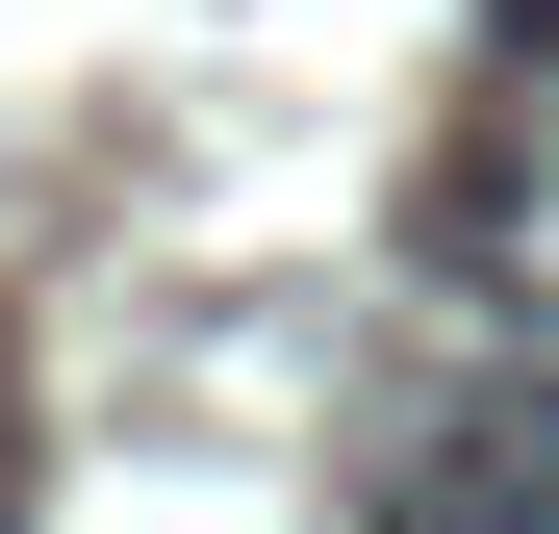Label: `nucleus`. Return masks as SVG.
Wrapping results in <instances>:
<instances>
[{
  "mask_svg": "<svg viewBox=\"0 0 559 534\" xmlns=\"http://www.w3.org/2000/svg\"><path fill=\"white\" fill-rule=\"evenodd\" d=\"M382 534H559V382L534 407H457V459H407Z\"/></svg>",
  "mask_w": 559,
  "mask_h": 534,
  "instance_id": "f257e3e1",
  "label": "nucleus"
}]
</instances>
